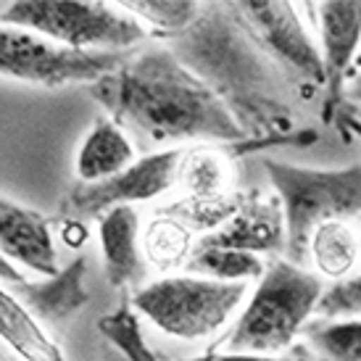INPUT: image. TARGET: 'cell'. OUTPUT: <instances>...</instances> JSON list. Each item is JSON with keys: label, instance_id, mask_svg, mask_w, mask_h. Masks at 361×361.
<instances>
[{"label": "cell", "instance_id": "6da1fadb", "mask_svg": "<svg viewBox=\"0 0 361 361\" xmlns=\"http://www.w3.org/2000/svg\"><path fill=\"white\" fill-rule=\"evenodd\" d=\"M90 95L109 111V119L145 145L248 140L224 101L171 48H148L130 56L119 71L95 82Z\"/></svg>", "mask_w": 361, "mask_h": 361}, {"label": "cell", "instance_id": "7a4b0ae2", "mask_svg": "<svg viewBox=\"0 0 361 361\" xmlns=\"http://www.w3.org/2000/svg\"><path fill=\"white\" fill-rule=\"evenodd\" d=\"M174 53L219 95L248 137H285L295 111L285 103L264 53L232 19L227 3H209L188 32L174 35Z\"/></svg>", "mask_w": 361, "mask_h": 361}, {"label": "cell", "instance_id": "3957f363", "mask_svg": "<svg viewBox=\"0 0 361 361\" xmlns=\"http://www.w3.org/2000/svg\"><path fill=\"white\" fill-rule=\"evenodd\" d=\"M322 293L324 285L317 274L288 259H271L230 338H224V351L264 356L290 351Z\"/></svg>", "mask_w": 361, "mask_h": 361}, {"label": "cell", "instance_id": "277c9868", "mask_svg": "<svg viewBox=\"0 0 361 361\" xmlns=\"http://www.w3.org/2000/svg\"><path fill=\"white\" fill-rule=\"evenodd\" d=\"M264 169L288 219V261L303 267L317 227L351 221L361 214V166L306 169L267 159Z\"/></svg>", "mask_w": 361, "mask_h": 361}, {"label": "cell", "instance_id": "5b68a950", "mask_svg": "<svg viewBox=\"0 0 361 361\" xmlns=\"http://www.w3.org/2000/svg\"><path fill=\"white\" fill-rule=\"evenodd\" d=\"M0 16L3 27L35 32L77 51L127 53L148 37L132 13L101 0H8Z\"/></svg>", "mask_w": 361, "mask_h": 361}, {"label": "cell", "instance_id": "8992f818", "mask_svg": "<svg viewBox=\"0 0 361 361\" xmlns=\"http://www.w3.org/2000/svg\"><path fill=\"white\" fill-rule=\"evenodd\" d=\"M248 293L245 282H216L195 274L164 277L132 295V309L161 332L180 341H201L224 327Z\"/></svg>", "mask_w": 361, "mask_h": 361}, {"label": "cell", "instance_id": "52a82bcc", "mask_svg": "<svg viewBox=\"0 0 361 361\" xmlns=\"http://www.w3.org/2000/svg\"><path fill=\"white\" fill-rule=\"evenodd\" d=\"M232 19L253 40L267 59L293 80V90L301 98H309L317 90H324V61L309 32L303 30L298 11L285 0H240L227 3Z\"/></svg>", "mask_w": 361, "mask_h": 361}, {"label": "cell", "instance_id": "ba28073f", "mask_svg": "<svg viewBox=\"0 0 361 361\" xmlns=\"http://www.w3.org/2000/svg\"><path fill=\"white\" fill-rule=\"evenodd\" d=\"M127 53L77 51L42 35L16 27L0 30V71L3 77L37 85V87H66V85H95L111 77L127 63Z\"/></svg>", "mask_w": 361, "mask_h": 361}, {"label": "cell", "instance_id": "9c48e42d", "mask_svg": "<svg viewBox=\"0 0 361 361\" xmlns=\"http://www.w3.org/2000/svg\"><path fill=\"white\" fill-rule=\"evenodd\" d=\"M306 11L314 13L317 30L322 37V61H324V101H322V121L332 124L338 135L351 130L356 116V106L345 101L348 77L356 63V51L361 42V3L348 0H324V3H306Z\"/></svg>", "mask_w": 361, "mask_h": 361}, {"label": "cell", "instance_id": "30bf717a", "mask_svg": "<svg viewBox=\"0 0 361 361\" xmlns=\"http://www.w3.org/2000/svg\"><path fill=\"white\" fill-rule=\"evenodd\" d=\"M182 148H171V151L151 153L135 161L132 166L119 171L116 177L95 185H74L63 201H61L59 216L61 219H101L106 211L116 209V206H130V203L153 201L171 188H177V171H180Z\"/></svg>", "mask_w": 361, "mask_h": 361}, {"label": "cell", "instance_id": "8fae6325", "mask_svg": "<svg viewBox=\"0 0 361 361\" xmlns=\"http://www.w3.org/2000/svg\"><path fill=\"white\" fill-rule=\"evenodd\" d=\"M85 274H87V259L85 256H77L74 261H69L56 277H42V280L21 277L8 261H3V267H0L3 290L11 293L35 319L45 322L51 327H59L66 319H71L85 303L90 301Z\"/></svg>", "mask_w": 361, "mask_h": 361}, {"label": "cell", "instance_id": "7c38bea8", "mask_svg": "<svg viewBox=\"0 0 361 361\" xmlns=\"http://www.w3.org/2000/svg\"><path fill=\"white\" fill-rule=\"evenodd\" d=\"M198 243L245 253H288V219L282 201L277 192L248 190L238 214L221 230L203 235Z\"/></svg>", "mask_w": 361, "mask_h": 361}, {"label": "cell", "instance_id": "4fadbf2b", "mask_svg": "<svg viewBox=\"0 0 361 361\" xmlns=\"http://www.w3.org/2000/svg\"><path fill=\"white\" fill-rule=\"evenodd\" d=\"M0 248L6 261L21 264L37 277H56L61 271L48 219L11 198L0 201Z\"/></svg>", "mask_w": 361, "mask_h": 361}, {"label": "cell", "instance_id": "5bb4252c", "mask_svg": "<svg viewBox=\"0 0 361 361\" xmlns=\"http://www.w3.org/2000/svg\"><path fill=\"white\" fill-rule=\"evenodd\" d=\"M98 238H101L103 267L111 288L124 290L142 277L140 256V219L132 206H116L106 211L98 219Z\"/></svg>", "mask_w": 361, "mask_h": 361}, {"label": "cell", "instance_id": "9a60e30c", "mask_svg": "<svg viewBox=\"0 0 361 361\" xmlns=\"http://www.w3.org/2000/svg\"><path fill=\"white\" fill-rule=\"evenodd\" d=\"M235 156L230 145H192L185 151L177 171L180 198L188 201H227L235 190Z\"/></svg>", "mask_w": 361, "mask_h": 361}, {"label": "cell", "instance_id": "2e32d148", "mask_svg": "<svg viewBox=\"0 0 361 361\" xmlns=\"http://www.w3.org/2000/svg\"><path fill=\"white\" fill-rule=\"evenodd\" d=\"M132 164H135V148L127 132L114 119L103 116V119H95L92 130L82 140L74 171L82 185H95V182L116 177Z\"/></svg>", "mask_w": 361, "mask_h": 361}, {"label": "cell", "instance_id": "e0dca14e", "mask_svg": "<svg viewBox=\"0 0 361 361\" xmlns=\"http://www.w3.org/2000/svg\"><path fill=\"white\" fill-rule=\"evenodd\" d=\"M0 335L21 361H66L59 343L11 293H0Z\"/></svg>", "mask_w": 361, "mask_h": 361}, {"label": "cell", "instance_id": "ac0fdd59", "mask_svg": "<svg viewBox=\"0 0 361 361\" xmlns=\"http://www.w3.org/2000/svg\"><path fill=\"white\" fill-rule=\"evenodd\" d=\"M309 259L314 267L332 280L351 277V269L361 259V240L348 221H327L314 230L309 243Z\"/></svg>", "mask_w": 361, "mask_h": 361}, {"label": "cell", "instance_id": "d6986e66", "mask_svg": "<svg viewBox=\"0 0 361 361\" xmlns=\"http://www.w3.org/2000/svg\"><path fill=\"white\" fill-rule=\"evenodd\" d=\"M185 269L190 271V274H195V277H206V280L248 282V280H261L264 271H267V264L256 253L195 243L192 256Z\"/></svg>", "mask_w": 361, "mask_h": 361}, {"label": "cell", "instance_id": "ffe728a7", "mask_svg": "<svg viewBox=\"0 0 361 361\" xmlns=\"http://www.w3.org/2000/svg\"><path fill=\"white\" fill-rule=\"evenodd\" d=\"M192 248H195L192 232L174 216L156 214L142 230V253L161 271L188 267Z\"/></svg>", "mask_w": 361, "mask_h": 361}, {"label": "cell", "instance_id": "44dd1931", "mask_svg": "<svg viewBox=\"0 0 361 361\" xmlns=\"http://www.w3.org/2000/svg\"><path fill=\"white\" fill-rule=\"evenodd\" d=\"M116 6L132 13L137 21L151 24L153 30L166 37L188 32L206 8V3L198 0H121Z\"/></svg>", "mask_w": 361, "mask_h": 361}, {"label": "cell", "instance_id": "7402d4cb", "mask_svg": "<svg viewBox=\"0 0 361 361\" xmlns=\"http://www.w3.org/2000/svg\"><path fill=\"white\" fill-rule=\"evenodd\" d=\"M98 330L106 341L116 348L127 361H164L153 351L148 341L142 338L137 311L132 309L130 301H124L119 309H114L98 322Z\"/></svg>", "mask_w": 361, "mask_h": 361}, {"label": "cell", "instance_id": "603a6c76", "mask_svg": "<svg viewBox=\"0 0 361 361\" xmlns=\"http://www.w3.org/2000/svg\"><path fill=\"white\" fill-rule=\"evenodd\" d=\"M306 335L322 361H361V319L314 322Z\"/></svg>", "mask_w": 361, "mask_h": 361}, {"label": "cell", "instance_id": "cb8c5ba5", "mask_svg": "<svg viewBox=\"0 0 361 361\" xmlns=\"http://www.w3.org/2000/svg\"><path fill=\"white\" fill-rule=\"evenodd\" d=\"M317 314L330 322H341V317L361 319V274H351L324 288Z\"/></svg>", "mask_w": 361, "mask_h": 361}, {"label": "cell", "instance_id": "d4e9b609", "mask_svg": "<svg viewBox=\"0 0 361 361\" xmlns=\"http://www.w3.org/2000/svg\"><path fill=\"white\" fill-rule=\"evenodd\" d=\"M164 361H322L311 345L295 343L290 351L277 353V356H264V353H206V356H192V359H164Z\"/></svg>", "mask_w": 361, "mask_h": 361}, {"label": "cell", "instance_id": "484cf974", "mask_svg": "<svg viewBox=\"0 0 361 361\" xmlns=\"http://www.w3.org/2000/svg\"><path fill=\"white\" fill-rule=\"evenodd\" d=\"M90 238V227L87 221L80 219H61V240L69 248H82Z\"/></svg>", "mask_w": 361, "mask_h": 361}, {"label": "cell", "instance_id": "4316f807", "mask_svg": "<svg viewBox=\"0 0 361 361\" xmlns=\"http://www.w3.org/2000/svg\"><path fill=\"white\" fill-rule=\"evenodd\" d=\"M345 101L348 103H361V56L356 59L351 69V77H348V87H345Z\"/></svg>", "mask_w": 361, "mask_h": 361}]
</instances>
